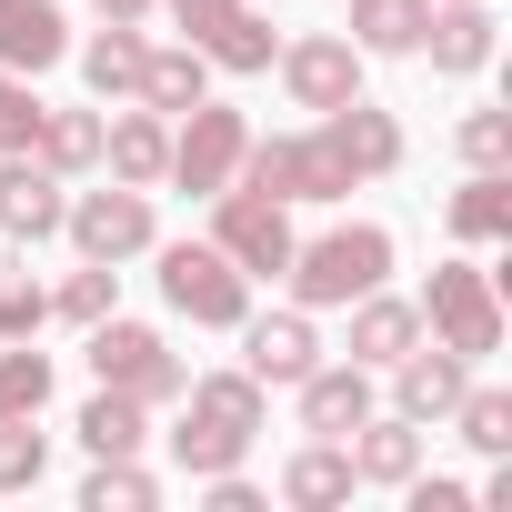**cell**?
I'll return each instance as SVG.
<instances>
[{"mask_svg":"<svg viewBox=\"0 0 512 512\" xmlns=\"http://www.w3.org/2000/svg\"><path fill=\"white\" fill-rule=\"evenodd\" d=\"M452 241H512V171H472L452 191Z\"/></svg>","mask_w":512,"mask_h":512,"instance_id":"cell-27","label":"cell"},{"mask_svg":"<svg viewBox=\"0 0 512 512\" xmlns=\"http://www.w3.org/2000/svg\"><path fill=\"white\" fill-rule=\"evenodd\" d=\"M141 51H151L141 21H101V31L81 41V81H91L101 101H131V91H141Z\"/></svg>","mask_w":512,"mask_h":512,"instance_id":"cell-25","label":"cell"},{"mask_svg":"<svg viewBox=\"0 0 512 512\" xmlns=\"http://www.w3.org/2000/svg\"><path fill=\"white\" fill-rule=\"evenodd\" d=\"M111 302H121V262H81V272L51 292V312H61V322H81V332H91Z\"/></svg>","mask_w":512,"mask_h":512,"instance_id":"cell-31","label":"cell"},{"mask_svg":"<svg viewBox=\"0 0 512 512\" xmlns=\"http://www.w3.org/2000/svg\"><path fill=\"white\" fill-rule=\"evenodd\" d=\"M81 352H91V382H101V392H131L141 412L181 402V382H191V362H181V352H171L151 322H121V312H101Z\"/></svg>","mask_w":512,"mask_h":512,"instance_id":"cell-6","label":"cell"},{"mask_svg":"<svg viewBox=\"0 0 512 512\" xmlns=\"http://www.w3.org/2000/svg\"><path fill=\"white\" fill-rule=\"evenodd\" d=\"M31 151H41L61 181H71V171H101V111H41Z\"/></svg>","mask_w":512,"mask_h":512,"instance_id":"cell-28","label":"cell"},{"mask_svg":"<svg viewBox=\"0 0 512 512\" xmlns=\"http://www.w3.org/2000/svg\"><path fill=\"white\" fill-rule=\"evenodd\" d=\"M292 392H302V432H312V442H352V432H362V422L382 412V402H372V372H362V362H312V372H302Z\"/></svg>","mask_w":512,"mask_h":512,"instance_id":"cell-12","label":"cell"},{"mask_svg":"<svg viewBox=\"0 0 512 512\" xmlns=\"http://www.w3.org/2000/svg\"><path fill=\"white\" fill-rule=\"evenodd\" d=\"M452 422H462V442H472V452H492V462L512 452V392H482V382H472V392L452 402Z\"/></svg>","mask_w":512,"mask_h":512,"instance_id":"cell-32","label":"cell"},{"mask_svg":"<svg viewBox=\"0 0 512 512\" xmlns=\"http://www.w3.org/2000/svg\"><path fill=\"white\" fill-rule=\"evenodd\" d=\"M422 332L442 342V352H462V362H492L502 352V272H482V262H432V282H422Z\"/></svg>","mask_w":512,"mask_h":512,"instance_id":"cell-4","label":"cell"},{"mask_svg":"<svg viewBox=\"0 0 512 512\" xmlns=\"http://www.w3.org/2000/svg\"><path fill=\"white\" fill-rule=\"evenodd\" d=\"M342 312H352V362H362V372H392V362L422 342V312L392 302V292H362V302H342Z\"/></svg>","mask_w":512,"mask_h":512,"instance_id":"cell-19","label":"cell"},{"mask_svg":"<svg viewBox=\"0 0 512 512\" xmlns=\"http://www.w3.org/2000/svg\"><path fill=\"white\" fill-rule=\"evenodd\" d=\"M61 231L81 241V262H141V251L161 241V221H151V191H131V181H111V191H81V201L61 211Z\"/></svg>","mask_w":512,"mask_h":512,"instance_id":"cell-10","label":"cell"},{"mask_svg":"<svg viewBox=\"0 0 512 512\" xmlns=\"http://www.w3.org/2000/svg\"><path fill=\"white\" fill-rule=\"evenodd\" d=\"M231 332H241V372L262 382V392H272V382H302V372L322 362V332H312V312H302V302H292V312H262V322L241 312Z\"/></svg>","mask_w":512,"mask_h":512,"instance_id":"cell-11","label":"cell"},{"mask_svg":"<svg viewBox=\"0 0 512 512\" xmlns=\"http://www.w3.org/2000/svg\"><path fill=\"white\" fill-rule=\"evenodd\" d=\"M151 262H161V302L191 322V332H231L251 312V272L231 262L221 241H151Z\"/></svg>","mask_w":512,"mask_h":512,"instance_id":"cell-5","label":"cell"},{"mask_svg":"<svg viewBox=\"0 0 512 512\" xmlns=\"http://www.w3.org/2000/svg\"><path fill=\"white\" fill-rule=\"evenodd\" d=\"M462 392H472V362H462V352H442V342H432V352L412 342V352L392 362V412H402V422H422V432H432V422H452V402H462Z\"/></svg>","mask_w":512,"mask_h":512,"instance_id":"cell-14","label":"cell"},{"mask_svg":"<svg viewBox=\"0 0 512 512\" xmlns=\"http://www.w3.org/2000/svg\"><path fill=\"white\" fill-rule=\"evenodd\" d=\"M211 241L251 282H282V262H292V201H262V191L231 181V191H211Z\"/></svg>","mask_w":512,"mask_h":512,"instance_id":"cell-8","label":"cell"},{"mask_svg":"<svg viewBox=\"0 0 512 512\" xmlns=\"http://www.w3.org/2000/svg\"><path fill=\"white\" fill-rule=\"evenodd\" d=\"M161 502V482L121 452V462H91V482H81V512H151Z\"/></svg>","mask_w":512,"mask_h":512,"instance_id":"cell-29","label":"cell"},{"mask_svg":"<svg viewBox=\"0 0 512 512\" xmlns=\"http://www.w3.org/2000/svg\"><path fill=\"white\" fill-rule=\"evenodd\" d=\"M282 502H292V512L352 502V442H302V452L282 462Z\"/></svg>","mask_w":512,"mask_h":512,"instance_id":"cell-23","label":"cell"},{"mask_svg":"<svg viewBox=\"0 0 512 512\" xmlns=\"http://www.w3.org/2000/svg\"><path fill=\"white\" fill-rule=\"evenodd\" d=\"M412 61H432L442 81L492 71V11H482V0H432V21H422V51H412Z\"/></svg>","mask_w":512,"mask_h":512,"instance_id":"cell-15","label":"cell"},{"mask_svg":"<svg viewBox=\"0 0 512 512\" xmlns=\"http://www.w3.org/2000/svg\"><path fill=\"white\" fill-rule=\"evenodd\" d=\"M41 412H21V422H0V492H31L41 472H51V432H31Z\"/></svg>","mask_w":512,"mask_h":512,"instance_id":"cell-33","label":"cell"},{"mask_svg":"<svg viewBox=\"0 0 512 512\" xmlns=\"http://www.w3.org/2000/svg\"><path fill=\"white\" fill-rule=\"evenodd\" d=\"M402 492H412V512H472V502H482L472 482H442V472H412Z\"/></svg>","mask_w":512,"mask_h":512,"instance_id":"cell-37","label":"cell"},{"mask_svg":"<svg viewBox=\"0 0 512 512\" xmlns=\"http://www.w3.org/2000/svg\"><path fill=\"white\" fill-rule=\"evenodd\" d=\"M422 472V422H402V412H372L362 432H352V482H382V492H402Z\"/></svg>","mask_w":512,"mask_h":512,"instance_id":"cell-20","label":"cell"},{"mask_svg":"<svg viewBox=\"0 0 512 512\" xmlns=\"http://www.w3.org/2000/svg\"><path fill=\"white\" fill-rule=\"evenodd\" d=\"M231 181H241V191H262V201H342V191H362L322 121H312V131H272V141L251 131V151H241Z\"/></svg>","mask_w":512,"mask_h":512,"instance_id":"cell-3","label":"cell"},{"mask_svg":"<svg viewBox=\"0 0 512 512\" xmlns=\"http://www.w3.org/2000/svg\"><path fill=\"white\" fill-rule=\"evenodd\" d=\"M71 432H81V452H91V462H121V452H141V442H151V412H141L131 392H91Z\"/></svg>","mask_w":512,"mask_h":512,"instance_id":"cell-26","label":"cell"},{"mask_svg":"<svg viewBox=\"0 0 512 512\" xmlns=\"http://www.w3.org/2000/svg\"><path fill=\"white\" fill-rule=\"evenodd\" d=\"M61 211H71V191H61V171L41 151H0V231L11 241H51Z\"/></svg>","mask_w":512,"mask_h":512,"instance_id":"cell-13","label":"cell"},{"mask_svg":"<svg viewBox=\"0 0 512 512\" xmlns=\"http://www.w3.org/2000/svg\"><path fill=\"white\" fill-rule=\"evenodd\" d=\"M51 322V292L41 282H0V342H31Z\"/></svg>","mask_w":512,"mask_h":512,"instance_id":"cell-36","label":"cell"},{"mask_svg":"<svg viewBox=\"0 0 512 512\" xmlns=\"http://www.w3.org/2000/svg\"><path fill=\"white\" fill-rule=\"evenodd\" d=\"M201 91H211V61H201L191 41H171V51H141V91H131L141 111H161V121H181V111H191Z\"/></svg>","mask_w":512,"mask_h":512,"instance_id":"cell-22","label":"cell"},{"mask_svg":"<svg viewBox=\"0 0 512 512\" xmlns=\"http://www.w3.org/2000/svg\"><path fill=\"white\" fill-rule=\"evenodd\" d=\"M282 282H292L302 312H342V302H362V292L392 282V231H382V221H342V231H322V241H292Z\"/></svg>","mask_w":512,"mask_h":512,"instance_id":"cell-2","label":"cell"},{"mask_svg":"<svg viewBox=\"0 0 512 512\" xmlns=\"http://www.w3.org/2000/svg\"><path fill=\"white\" fill-rule=\"evenodd\" d=\"M61 51H71V31H61V0H0V71L41 81Z\"/></svg>","mask_w":512,"mask_h":512,"instance_id":"cell-18","label":"cell"},{"mask_svg":"<svg viewBox=\"0 0 512 512\" xmlns=\"http://www.w3.org/2000/svg\"><path fill=\"white\" fill-rule=\"evenodd\" d=\"M161 11L181 21V41H201V31H211V11H221V0H161Z\"/></svg>","mask_w":512,"mask_h":512,"instance_id":"cell-39","label":"cell"},{"mask_svg":"<svg viewBox=\"0 0 512 512\" xmlns=\"http://www.w3.org/2000/svg\"><path fill=\"white\" fill-rule=\"evenodd\" d=\"M241 151H251V111H231V101L201 91V101L171 121V171H161V181H181L191 201H211V191H231Z\"/></svg>","mask_w":512,"mask_h":512,"instance_id":"cell-7","label":"cell"},{"mask_svg":"<svg viewBox=\"0 0 512 512\" xmlns=\"http://www.w3.org/2000/svg\"><path fill=\"white\" fill-rule=\"evenodd\" d=\"M201 492H211V512H262V492H251V482H241V472H211V482H201Z\"/></svg>","mask_w":512,"mask_h":512,"instance_id":"cell-38","label":"cell"},{"mask_svg":"<svg viewBox=\"0 0 512 512\" xmlns=\"http://www.w3.org/2000/svg\"><path fill=\"white\" fill-rule=\"evenodd\" d=\"M272 71H282L292 111H312V121H322V111L362 101V71H372V61H362L342 31H302V41H282V51H272Z\"/></svg>","mask_w":512,"mask_h":512,"instance_id":"cell-9","label":"cell"},{"mask_svg":"<svg viewBox=\"0 0 512 512\" xmlns=\"http://www.w3.org/2000/svg\"><path fill=\"white\" fill-rule=\"evenodd\" d=\"M322 131H332V151L352 161V181L402 171V121H392L382 101H342V111H322Z\"/></svg>","mask_w":512,"mask_h":512,"instance_id":"cell-17","label":"cell"},{"mask_svg":"<svg viewBox=\"0 0 512 512\" xmlns=\"http://www.w3.org/2000/svg\"><path fill=\"white\" fill-rule=\"evenodd\" d=\"M101 171L131 181V191H161V171H171V121H161V111H121V121H101Z\"/></svg>","mask_w":512,"mask_h":512,"instance_id":"cell-16","label":"cell"},{"mask_svg":"<svg viewBox=\"0 0 512 512\" xmlns=\"http://www.w3.org/2000/svg\"><path fill=\"white\" fill-rule=\"evenodd\" d=\"M91 11H101V21H151L161 0H91Z\"/></svg>","mask_w":512,"mask_h":512,"instance_id":"cell-40","label":"cell"},{"mask_svg":"<svg viewBox=\"0 0 512 512\" xmlns=\"http://www.w3.org/2000/svg\"><path fill=\"white\" fill-rule=\"evenodd\" d=\"M41 402H51V352L0 342V422H21V412H41Z\"/></svg>","mask_w":512,"mask_h":512,"instance_id":"cell-30","label":"cell"},{"mask_svg":"<svg viewBox=\"0 0 512 512\" xmlns=\"http://www.w3.org/2000/svg\"><path fill=\"white\" fill-rule=\"evenodd\" d=\"M251 442H262V382H251V372H191V382H181L171 462H181L191 482H211V472H241Z\"/></svg>","mask_w":512,"mask_h":512,"instance_id":"cell-1","label":"cell"},{"mask_svg":"<svg viewBox=\"0 0 512 512\" xmlns=\"http://www.w3.org/2000/svg\"><path fill=\"white\" fill-rule=\"evenodd\" d=\"M211 71H272V21L262 11H251V0H221V11H211V31L191 41Z\"/></svg>","mask_w":512,"mask_h":512,"instance_id":"cell-24","label":"cell"},{"mask_svg":"<svg viewBox=\"0 0 512 512\" xmlns=\"http://www.w3.org/2000/svg\"><path fill=\"white\" fill-rule=\"evenodd\" d=\"M41 111H51V101H41V91H31L21 71H0V151H31V131H41Z\"/></svg>","mask_w":512,"mask_h":512,"instance_id":"cell-35","label":"cell"},{"mask_svg":"<svg viewBox=\"0 0 512 512\" xmlns=\"http://www.w3.org/2000/svg\"><path fill=\"white\" fill-rule=\"evenodd\" d=\"M422 21H432V0H352L342 41H352L362 61H412V51H422Z\"/></svg>","mask_w":512,"mask_h":512,"instance_id":"cell-21","label":"cell"},{"mask_svg":"<svg viewBox=\"0 0 512 512\" xmlns=\"http://www.w3.org/2000/svg\"><path fill=\"white\" fill-rule=\"evenodd\" d=\"M452 141H462V161H472V171H512V111H492V101H482V111H462V131H452Z\"/></svg>","mask_w":512,"mask_h":512,"instance_id":"cell-34","label":"cell"}]
</instances>
